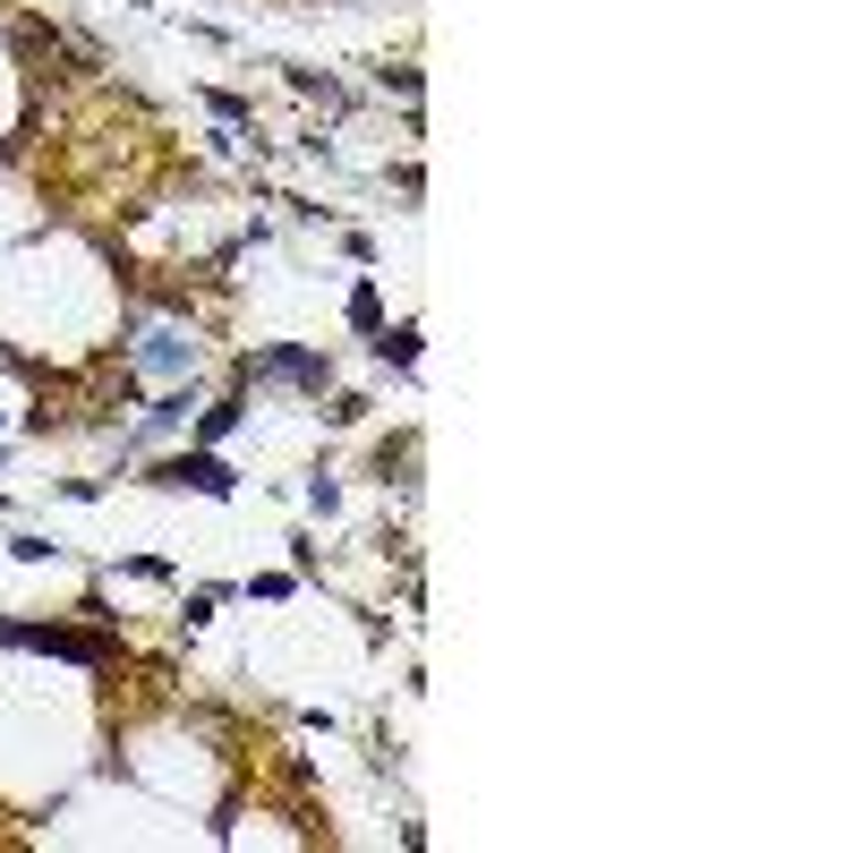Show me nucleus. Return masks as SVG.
I'll use <instances>...</instances> for the list:
<instances>
[{
    "mask_svg": "<svg viewBox=\"0 0 853 853\" xmlns=\"http://www.w3.org/2000/svg\"><path fill=\"white\" fill-rule=\"evenodd\" d=\"M129 359L145 367V376H197L205 350H197V333H188V325H145L129 342Z\"/></svg>",
    "mask_w": 853,
    "mask_h": 853,
    "instance_id": "f257e3e1",
    "label": "nucleus"
},
{
    "mask_svg": "<svg viewBox=\"0 0 853 853\" xmlns=\"http://www.w3.org/2000/svg\"><path fill=\"white\" fill-rule=\"evenodd\" d=\"M248 376H257V385H299V393H325V385H333V359H325V350H299V342H282V350H257V359H248Z\"/></svg>",
    "mask_w": 853,
    "mask_h": 853,
    "instance_id": "f03ea898",
    "label": "nucleus"
},
{
    "mask_svg": "<svg viewBox=\"0 0 853 853\" xmlns=\"http://www.w3.org/2000/svg\"><path fill=\"white\" fill-rule=\"evenodd\" d=\"M154 487H171V495H230L239 478H230V461L223 453H171V461H154Z\"/></svg>",
    "mask_w": 853,
    "mask_h": 853,
    "instance_id": "7ed1b4c3",
    "label": "nucleus"
},
{
    "mask_svg": "<svg viewBox=\"0 0 853 853\" xmlns=\"http://www.w3.org/2000/svg\"><path fill=\"white\" fill-rule=\"evenodd\" d=\"M188 410H197L188 393H163V401H145V419H137L129 453H145V444H163V435H180V427H188Z\"/></svg>",
    "mask_w": 853,
    "mask_h": 853,
    "instance_id": "20e7f679",
    "label": "nucleus"
},
{
    "mask_svg": "<svg viewBox=\"0 0 853 853\" xmlns=\"http://www.w3.org/2000/svg\"><path fill=\"white\" fill-rule=\"evenodd\" d=\"M239 419H248V401H214V410L197 419V444H223V435H230Z\"/></svg>",
    "mask_w": 853,
    "mask_h": 853,
    "instance_id": "39448f33",
    "label": "nucleus"
},
{
    "mask_svg": "<svg viewBox=\"0 0 853 853\" xmlns=\"http://www.w3.org/2000/svg\"><path fill=\"white\" fill-rule=\"evenodd\" d=\"M376 359H385V367H410V359H419V333H385V342H376Z\"/></svg>",
    "mask_w": 853,
    "mask_h": 853,
    "instance_id": "423d86ee",
    "label": "nucleus"
},
{
    "mask_svg": "<svg viewBox=\"0 0 853 853\" xmlns=\"http://www.w3.org/2000/svg\"><path fill=\"white\" fill-rule=\"evenodd\" d=\"M9 555H18V563H52L61 547H52V538H34V529H18V538H9Z\"/></svg>",
    "mask_w": 853,
    "mask_h": 853,
    "instance_id": "0eeeda50",
    "label": "nucleus"
},
{
    "mask_svg": "<svg viewBox=\"0 0 853 853\" xmlns=\"http://www.w3.org/2000/svg\"><path fill=\"white\" fill-rule=\"evenodd\" d=\"M307 512H342V487H333L325 469H316V478H307Z\"/></svg>",
    "mask_w": 853,
    "mask_h": 853,
    "instance_id": "6e6552de",
    "label": "nucleus"
},
{
    "mask_svg": "<svg viewBox=\"0 0 853 853\" xmlns=\"http://www.w3.org/2000/svg\"><path fill=\"white\" fill-rule=\"evenodd\" d=\"M0 469H9V444H0Z\"/></svg>",
    "mask_w": 853,
    "mask_h": 853,
    "instance_id": "1a4fd4ad",
    "label": "nucleus"
}]
</instances>
